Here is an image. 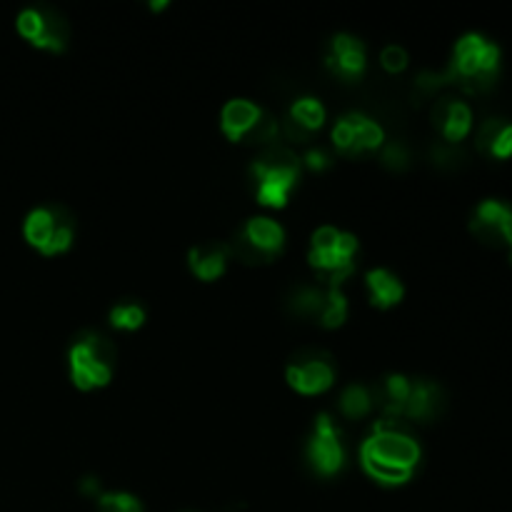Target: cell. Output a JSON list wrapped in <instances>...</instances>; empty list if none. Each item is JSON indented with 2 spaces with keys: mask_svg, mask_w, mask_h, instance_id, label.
<instances>
[{
  "mask_svg": "<svg viewBox=\"0 0 512 512\" xmlns=\"http://www.w3.org/2000/svg\"><path fill=\"white\" fill-rule=\"evenodd\" d=\"M410 383L405 375H388L385 380H380L373 390V408L380 410L383 420L390 423H400V418H405V405H408L410 395Z\"/></svg>",
  "mask_w": 512,
  "mask_h": 512,
  "instance_id": "16",
  "label": "cell"
},
{
  "mask_svg": "<svg viewBox=\"0 0 512 512\" xmlns=\"http://www.w3.org/2000/svg\"><path fill=\"white\" fill-rule=\"evenodd\" d=\"M355 250H358L355 235L325 225L310 240L308 263L318 280H323L325 288H340L343 280L355 270Z\"/></svg>",
  "mask_w": 512,
  "mask_h": 512,
  "instance_id": "4",
  "label": "cell"
},
{
  "mask_svg": "<svg viewBox=\"0 0 512 512\" xmlns=\"http://www.w3.org/2000/svg\"><path fill=\"white\" fill-rule=\"evenodd\" d=\"M433 125L443 135L445 143L458 145L460 140L468 138L470 128H473V110H470V105L465 100L440 98L435 100Z\"/></svg>",
  "mask_w": 512,
  "mask_h": 512,
  "instance_id": "13",
  "label": "cell"
},
{
  "mask_svg": "<svg viewBox=\"0 0 512 512\" xmlns=\"http://www.w3.org/2000/svg\"><path fill=\"white\" fill-rule=\"evenodd\" d=\"M305 165H308L310 170H325L330 165V158L325 150L310 148L308 153H305Z\"/></svg>",
  "mask_w": 512,
  "mask_h": 512,
  "instance_id": "30",
  "label": "cell"
},
{
  "mask_svg": "<svg viewBox=\"0 0 512 512\" xmlns=\"http://www.w3.org/2000/svg\"><path fill=\"white\" fill-rule=\"evenodd\" d=\"M360 460L370 478L385 485H403L413 478L420 463V445L410 433L400 428V423L380 420L375 425V435L360 448Z\"/></svg>",
  "mask_w": 512,
  "mask_h": 512,
  "instance_id": "2",
  "label": "cell"
},
{
  "mask_svg": "<svg viewBox=\"0 0 512 512\" xmlns=\"http://www.w3.org/2000/svg\"><path fill=\"white\" fill-rule=\"evenodd\" d=\"M25 240L43 255L65 253L73 243L75 218L63 205L38 208L25 218Z\"/></svg>",
  "mask_w": 512,
  "mask_h": 512,
  "instance_id": "6",
  "label": "cell"
},
{
  "mask_svg": "<svg viewBox=\"0 0 512 512\" xmlns=\"http://www.w3.org/2000/svg\"><path fill=\"white\" fill-rule=\"evenodd\" d=\"M433 160L438 165H443V168H460V165H463V160H465V153L463 150L458 148V145H438V148H435V153H433Z\"/></svg>",
  "mask_w": 512,
  "mask_h": 512,
  "instance_id": "28",
  "label": "cell"
},
{
  "mask_svg": "<svg viewBox=\"0 0 512 512\" xmlns=\"http://www.w3.org/2000/svg\"><path fill=\"white\" fill-rule=\"evenodd\" d=\"M478 153L493 160H508L512 155V123L505 118H488L475 135Z\"/></svg>",
  "mask_w": 512,
  "mask_h": 512,
  "instance_id": "17",
  "label": "cell"
},
{
  "mask_svg": "<svg viewBox=\"0 0 512 512\" xmlns=\"http://www.w3.org/2000/svg\"><path fill=\"white\" fill-rule=\"evenodd\" d=\"M18 33L35 48L63 53L68 48L70 25L58 10L53 8H25L18 15Z\"/></svg>",
  "mask_w": 512,
  "mask_h": 512,
  "instance_id": "9",
  "label": "cell"
},
{
  "mask_svg": "<svg viewBox=\"0 0 512 512\" xmlns=\"http://www.w3.org/2000/svg\"><path fill=\"white\" fill-rule=\"evenodd\" d=\"M228 245L223 243H203L195 245L188 255L190 270L198 275L200 280L210 283V280H218L225 273V263H228Z\"/></svg>",
  "mask_w": 512,
  "mask_h": 512,
  "instance_id": "18",
  "label": "cell"
},
{
  "mask_svg": "<svg viewBox=\"0 0 512 512\" xmlns=\"http://www.w3.org/2000/svg\"><path fill=\"white\" fill-rule=\"evenodd\" d=\"M95 512H143V505L128 493H108L100 495Z\"/></svg>",
  "mask_w": 512,
  "mask_h": 512,
  "instance_id": "26",
  "label": "cell"
},
{
  "mask_svg": "<svg viewBox=\"0 0 512 512\" xmlns=\"http://www.w3.org/2000/svg\"><path fill=\"white\" fill-rule=\"evenodd\" d=\"M335 363L333 355L323 348H303L290 358L288 383L303 395H318L333 385Z\"/></svg>",
  "mask_w": 512,
  "mask_h": 512,
  "instance_id": "8",
  "label": "cell"
},
{
  "mask_svg": "<svg viewBox=\"0 0 512 512\" xmlns=\"http://www.w3.org/2000/svg\"><path fill=\"white\" fill-rule=\"evenodd\" d=\"M470 230L483 245L495 250H508L512 263V208L503 200H483L475 208Z\"/></svg>",
  "mask_w": 512,
  "mask_h": 512,
  "instance_id": "10",
  "label": "cell"
},
{
  "mask_svg": "<svg viewBox=\"0 0 512 512\" xmlns=\"http://www.w3.org/2000/svg\"><path fill=\"white\" fill-rule=\"evenodd\" d=\"M380 63L388 73H403L405 65H408V53H405L400 45H388V48L380 53Z\"/></svg>",
  "mask_w": 512,
  "mask_h": 512,
  "instance_id": "27",
  "label": "cell"
},
{
  "mask_svg": "<svg viewBox=\"0 0 512 512\" xmlns=\"http://www.w3.org/2000/svg\"><path fill=\"white\" fill-rule=\"evenodd\" d=\"M285 233L275 220L253 218L235 233L233 243L228 245L230 253L245 265H265L278 258L283 250Z\"/></svg>",
  "mask_w": 512,
  "mask_h": 512,
  "instance_id": "7",
  "label": "cell"
},
{
  "mask_svg": "<svg viewBox=\"0 0 512 512\" xmlns=\"http://www.w3.org/2000/svg\"><path fill=\"white\" fill-rule=\"evenodd\" d=\"M308 460L315 473L330 478L345 465V440L338 425L328 415H318L313 438L308 443Z\"/></svg>",
  "mask_w": 512,
  "mask_h": 512,
  "instance_id": "11",
  "label": "cell"
},
{
  "mask_svg": "<svg viewBox=\"0 0 512 512\" xmlns=\"http://www.w3.org/2000/svg\"><path fill=\"white\" fill-rule=\"evenodd\" d=\"M323 305H325L323 288H308V285H303V288H298L288 298V308L293 310L295 315H300V318L320 320V315H323Z\"/></svg>",
  "mask_w": 512,
  "mask_h": 512,
  "instance_id": "22",
  "label": "cell"
},
{
  "mask_svg": "<svg viewBox=\"0 0 512 512\" xmlns=\"http://www.w3.org/2000/svg\"><path fill=\"white\" fill-rule=\"evenodd\" d=\"M340 413L350 420H360L373 413V390L365 385H348L340 395Z\"/></svg>",
  "mask_w": 512,
  "mask_h": 512,
  "instance_id": "21",
  "label": "cell"
},
{
  "mask_svg": "<svg viewBox=\"0 0 512 512\" xmlns=\"http://www.w3.org/2000/svg\"><path fill=\"white\" fill-rule=\"evenodd\" d=\"M255 198L268 208H283L300 178V160L283 145H268L253 163Z\"/></svg>",
  "mask_w": 512,
  "mask_h": 512,
  "instance_id": "3",
  "label": "cell"
},
{
  "mask_svg": "<svg viewBox=\"0 0 512 512\" xmlns=\"http://www.w3.org/2000/svg\"><path fill=\"white\" fill-rule=\"evenodd\" d=\"M445 410V390L440 388L435 380H413L410 383V395L408 405H405V418L420 420V423H428V420L440 418Z\"/></svg>",
  "mask_w": 512,
  "mask_h": 512,
  "instance_id": "15",
  "label": "cell"
},
{
  "mask_svg": "<svg viewBox=\"0 0 512 512\" xmlns=\"http://www.w3.org/2000/svg\"><path fill=\"white\" fill-rule=\"evenodd\" d=\"M383 163H385V168L400 173V170H405L410 165L408 150H405L400 143H390L388 148L383 150Z\"/></svg>",
  "mask_w": 512,
  "mask_h": 512,
  "instance_id": "29",
  "label": "cell"
},
{
  "mask_svg": "<svg viewBox=\"0 0 512 512\" xmlns=\"http://www.w3.org/2000/svg\"><path fill=\"white\" fill-rule=\"evenodd\" d=\"M348 318V300H345L343 290L340 288H325V305L323 315H320V323L323 328H338Z\"/></svg>",
  "mask_w": 512,
  "mask_h": 512,
  "instance_id": "24",
  "label": "cell"
},
{
  "mask_svg": "<svg viewBox=\"0 0 512 512\" xmlns=\"http://www.w3.org/2000/svg\"><path fill=\"white\" fill-rule=\"evenodd\" d=\"M385 140L383 128L375 120L365 118V115L350 113L340 118V123L333 130V143L348 158H358V155L370 153V150L380 148Z\"/></svg>",
  "mask_w": 512,
  "mask_h": 512,
  "instance_id": "12",
  "label": "cell"
},
{
  "mask_svg": "<svg viewBox=\"0 0 512 512\" xmlns=\"http://www.w3.org/2000/svg\"><path fill=\"white\" fill-rule=\"evenodd\" d=\"M115 370V345L98 333H83L70 348V378L75 388L95 390L110 383Z\"/></svg>",
  "mask_w": 512,
  "mask_h": 512,
  "instance_id": "5",
  "label": "cell"
},
{
  "mask_svg": "<svg viewBox=\"0 0 512 512\" xmlns=\"http://www.w3.org/2000/svg\"><path fill=\"white\" fill-rule=\"evenodd\" d=\"M365 283H368L370 300H373L375 308H393V305H398L405 295L403 283H400L390 270H373V273H368V280H365Z\"/></svg>",
  "mask_w": 512,
  "mask_h": 512,
  "instance_id": "20",
  "label": "cell"
},
{
  "mask_svg": "<svg viewBox=\"0 0 512 512\" xmlns=\"http://www.w3.org/2000/svg\"><path fill=\"white\" fill-rule=\"evenodd\" d=\"M328 68L348 83L358 80L365 73V45L353 35H335L330 40Z\"/></svg>",
  "mask_w": 512,
  "mask_h": 512,
  "instance_id": "14",
  "label": "cell"
},
{
  "mask_svg": "<svg viewBox=\"0 0 512 512\" xmlns=\"http://www.w3.org/2000/svg\"><path fill=\"white\" fill-rule=\"evenodd\" d=\"M260 118H263V110L250 100H230L223 108V133L230 140H245L250 130L260 123Z\"/></svg>",
  "mask_w": 512,
  "mask_h": 512,
  "instance_id": "19",
  "label": "cell"
},
{
  "mask_svg": "<svg viewBox=\"0 0 512 512\" xmlns=\"http://www.w3.org/2000/svg\"><path fill=\"white\" fill-rule=\"evenodd\" d=\"M110 323L120 330H138L145 323V310L138 303H120L110 310Z\"/></svg>",
  "mask_w": 512,
  "mask_h": 512,
  "instance_id": "25",
  "label": "cell"
},
{
  "mask_svg": "<svg viewBox=\"0 0 512 512\" xmlns=\"http://www.w3.org/2000/svg\"><path fill=\"white\" fill-rule=\"evenodd\" d=\"M500 73V48L478 33L463 35L455 45L453 63L443 73H423L415 88L423 98H430L445 85L465 90L468 95H485L495 88Z\"/></svg>",
  "mask_w": 512,
  "mask_h": 512,
  "instance_id": "1",
  "label": "cell"
},
{
  "mask_svg": "<svg viewBox=\"0 0 512 512\" xmlns=\"http://www.w3.org/2000/svg\"><path fill=\"white\" fill-rule=\"evenodd\" d=\"M290 120L298 123L303 130H308V133H315V130L323 125L325 108L315 98H303L293 105V110H290Z\"/></svg>",
  "mask_w": 512,
  "mask_h": 512,
  "instance_id": "23",
  "label": "cell"
}]
</instances>
